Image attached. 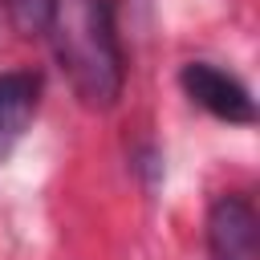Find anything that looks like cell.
Here are the masks:
<instances>
[{"instance_id":"obj_4","label":"cell","mask_w":260,"mask_h":260,"mask_svg":"<svg viewBox=\"0 0 260 260\" xmlns=\"http://www.w3.org/2000/svg\"><path fill=\"white\" fill-rule=\"evenodd\" d=\"M41 106V77L28 69L0 73V162L12 154V146L24 138L28 122Z\"/></svg>"},{"instance_id":"obj_1","label":"cell","mask_w":260,"mask_h":260,"mask_svg":"<svg viewBox=\"0 0 260 260\" xmlns=\"http://www.w3.org/2000/svg\"><path fill=\"white\" fill-rule=\"evenodd\" d=\"M45 32L53 37V53L69 73L73 93L93 110H110L126 77L114 0H57Z\"/></svg>"},{"instance_id":"obj_3","label":"cell","mask_w":260,"mask_h":260,"mask_svg":"<svg viewBox=\"0 0 260 260\" xmlns=\"http://www.w3.org/2000/svg\"><path fill=\"white\" fill-rule=\"evenodd\" d=\"M207 252L211 260H256V207L248 195H219L207 211Z\"/></svg>"},{"instance_id":"obj_5","label":"cell","mask_w":260,"mask_h":260,"mask_svg":"<svg viewBox=\"0 0 260 260\" xmlns=\"http://www.w3.org/2000/svg\"><path fill=\"white\" fill-rule=\"evenodd\" d=\"M53 4L57 0H4L12 24L24 32V37H37L49 28V16H53Z\"/></svg>"},{"instance_id":"obj_2","label":"cell","mask_w":260,"mask_h":260,"mask_svg":"<svg viewBox=\"0 0 260 260\" xmlns=\"http://www.w3.org/2000/svg\"><path fill=\"white\" fill-rule=\"evenodd\" d=\"M187 98L195 106H203L207 114L223 118V122H252L256 118V106H252V93L240 77H232L228 69L211 65V61H191L183 65L179 73Z\"/></svg>"}]
</instances>
